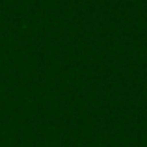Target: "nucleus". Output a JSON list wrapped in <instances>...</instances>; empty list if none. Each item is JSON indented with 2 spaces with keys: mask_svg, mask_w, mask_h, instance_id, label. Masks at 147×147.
<instances>
[]
</instances>
